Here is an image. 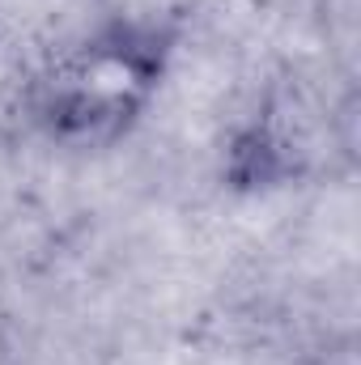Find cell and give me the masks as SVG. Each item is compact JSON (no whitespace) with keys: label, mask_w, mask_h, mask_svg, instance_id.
I'll use <instances>...</instances> for the list:
<instances>
[{"label":"cell","mask_w":361,"mask_h":365,"mask_svg":"<svg viewBox=\"0 0 361 365\" xmlns=\"http://www.w3.org/2000/svg\"><path fill=\"white\" fill-rule=\"evenodd\" d=\"M149 81L153 60L141 43H93L47 81L43 119L51 123V132L93 140L102 132H115L141 106Z\"/></svg>","instance_id":"1"},{"label":"cell","mask_w":361,"mask_h":365,"mask_svg":"<svg viewBox=\"0 0 361 365\" xmlns=\"http://www.w3.org/2000/svg\"><path fill=\"white\" fill-rule=\"evenodd\" d=\"M0 365H4V344H0Z\"/></svg>","instance_id":"2"}]
</instances>
